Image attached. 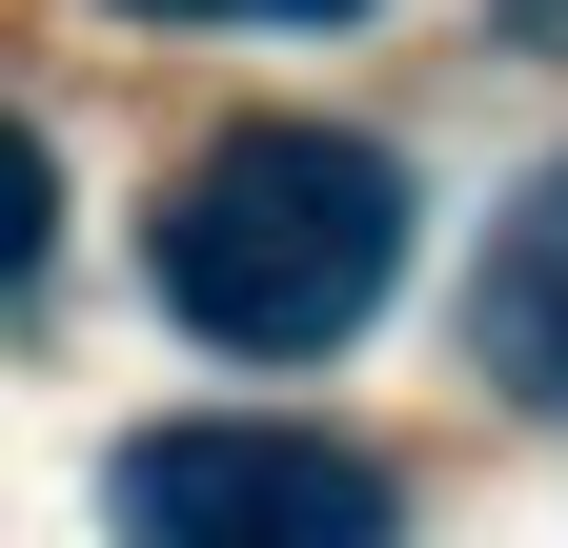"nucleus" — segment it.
<instances>
[{"label": "nucleus", "instance_id": "1", "mask_svg": "<svg viewBox=\"0 0 568 548\" xmlns=\"http://www.w3.org/2000/svg\"><path fill=\"white\" fill-rule=\"evenodd\" d=\"M142 285L224 366H325L406 285V163L345 143V122H224V143L142 203Z\"/></svg>", "mask_w": 568, "mask_h": 548}, {"label": "nucleus", "instance_id": "2", "mask_svg": "<svg viewBox=\"0 0 568 548\" xmlns=\"http://www.w3.org/2000/svg\"><path fill=\"white\" fill-rule=\"evenodd\" d=\"M102 528L122 548H406V488L325 427L203 406V427H122L102 447Z\"/></svg>", "mask_w": 568, "mask_h": 548}, {"label": "nucleus", "instance_id": "3", "mask_svg": "<svg viewBox=\"0 0 568 548\" xmlns=\"http://www.w3.org/2000/svg\"><path fill=\"white\" fill-rule=\"evenodd\" d=\"M467 346H487V386H508V406H548V427H568V163H528V203L487 224V264H467Z\"/></svg>", "mask_w": 568, "mask_h": 548}, {"label": "nucleus", "instance_id": "4", "mask_svg": "<svg viewBox=\"0 0 568 548\" xmlns=\"http://www.w3.org/2000/svg\"><path fill=\"white\" fill-rule=\"evenodd\" d=\"M41 244H61V163H41V143H0V264L41 285Z\"/></svg>", "mask_w": 568, "mask_h": 548}, {"label": "nucleus", "instance_id": "5", "mask_svg": "<svg viewBox=\"0 0 568 548\" xmlns=\"http://www.w3.org/2000/svg\"><path fill=\"white\" fill-rule=\"evenodd\" d=\"M142 21H366V0H142Z\"/></svg>", "mask_w": 568, "mask_h": 548}]
</instances>
